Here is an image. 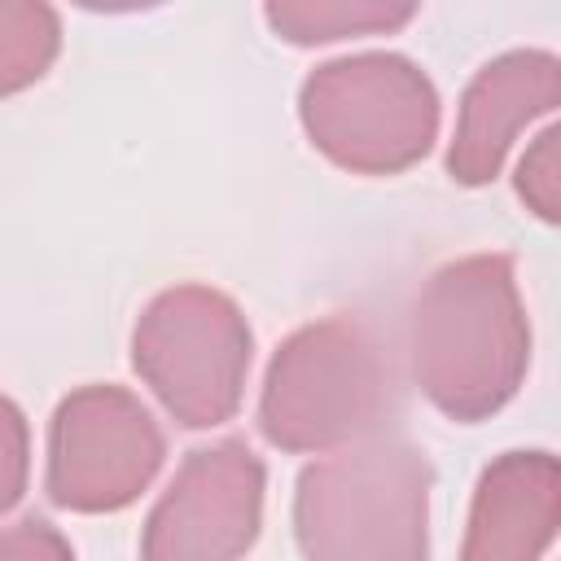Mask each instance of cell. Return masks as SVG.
Returning a JSON list of instances; mask_svg holds the SVG:
<instances>
[{
  "label": "cell",
  "instance_id": "5bb4252c",
  "mask_svg": "<svg viewBox=\"0 0 561 561\" xmlns=\"http://www.w3.org/2000/svg\"><path fill=\"white\" fill-rule=\"evenodd\" d=\"M0 561H75L66 535L44 517H22L0 530Z\"/></svg>",
  "mask_w": 561,
  "mask_h": 561
},
{
  "label": "cell",
  "instance_id": "7c38bea8",
  "mask_svg": "<svg viewBox=\"0 0 561 561\" xmlns=\"http://www.w3.org/2000/svg\"><path fill=\"white\" fill-rule=\"evenodd\" d=\"M557 127L539 131L526 158L517 162V197L526 210H535L543 224H557L561 215V162H557Z\"/></svg>",
  "mask_w": 561,
  "mask_h": 561
},
{
  "label": "cell",
  "instance_id": "277c9868",
  "mask_svg": "<svg viewBox=\"0 0 561 561\" xmlns=\"http://www.w3.org/2000/svg\"><path fill=\"white\" fill-rule=\"evenodd\" d=\"M307 140L355 175H399L438 136V92L399 53H355L316 66L298 92Z\"/></svg>",
  "mask_w": 561,
  "mask_h": 561
},
{
  "label": "cell",
  "instance_id": "30bf717a",
  "mask_svg": "<svg viewBox=\"0 0 561 561\" xmlns=\"http://www.w3.org/2000/svg\"><path fill=\"white\" fill-rule=\"evenodd\" d=\"M267 26L289 44H333L351 35H386L416 18V4L386 0H272L263 9Z\"/></svg>",
  "mask_w": 561,
  "mask_h": 561
},
{
  "label": "cell",
  "instance_id": "ba28073f",
  "mask_svg": "<svg viewBox=\"0 0 561 561\" xmlns=\"http://www.w3.org/2000/svg\"><path fill=\"white\" fill-rule=\"evenodd\" d=\"M561 101V61L543 48H517L486 61L456 114V131L447 145V175L456 184H491L517 140V131Z\"/></svg>",
  "mask_w": 561,
  "mask_h": 561
},
{
  "label": "cell",
  "instance_id": "8fae6325",
  "mask_svg": "<svg viewBox=\"0 0 561 561\" xmlns=\"http://www.w3.org/2000/svg\"><path fill=\"white\" fill-rule=\"evenodd\" d=\"M61 53V18L35 0H0V96L48 75Z\"/></svg>",
  "mask_w": 561,
  "mask_h": 561
},
{
  "label": "cell",
  "instance_id": "6da1fadb",
  "mask_svg": "<svg viewBox=\"0 0 561 561\" xmlns=\"http://www.w3.org/2000/svg\"><path fill=\"white\" fill-rule=\"evenodd\" d=\"M408 364L421 394L460 425L486 421L522 390L530 320L508 254H465L416 289Z\"/></svg>",
  "mask_w": 561,
  "mask_h": 561
},
{
  "label": "cell",
  "instance_id": "3957f363",
  "mask_svg": "<svg viewBox=\"0 0 561 561\" xmlns=\"http://www.w3.org/2000/svg\"><path fill=\"white\" fill-rule=\"evenodd\" d=\"M390 412V359L355 316L294 329L263 377L259 430L280 451H337Z\"/></svg>",
  "mask_w": 561,
  "mask_h": 561
},
{
  "label": "cell",
  "instance_id": "8992f818",
  "mask_svg": "<svg viewBox=\"0 0 561 561\" xmlns=\"http://www.w3.org/2000/svg\"><path fill=\"white\" fill-rule=\"evenodd\" d=\"M162 456L167 438L131 390L79 386L53 412L44 491L70 513H118L153 482Z\"/></svg>",
  "mask_w": 561,
  "mask_h": 561
},
{
  "label": "cell",
  "instance_id": "7a4b0ae2",
  "mask_svg": "<svg viewBox=\"0 0 561 561\" xmlns=\"http://www.w3.org/2000/svg\"><path fill=\"white\" fill-rule=\"evenodd\" d=\"M434 469L421 447L368 434L307 465L294 486L302 561H430Z\"/></svg>",
  "mask_w": 561,
  "mask_h": 561
},
{
  "label": "cell",
  "instance_id": "52a82bcc",
  "mask_svg": "<svg viewBox=\"0 0 561 561\" xmlns=\"http://www.w3.org/2000/svg\"><path fill=\"white\" fill-rule=\"evenodd\" d=\"M263 460L224 438L184 456L145 517L140 561H241L263 526Z\"/></svg>",
  "mask_w": 561,
  "mask_h": 561
},
{
  "label": "cell",
  "instance_id": "4fadbf2b",
  "mask_svg": "<svg viewBox=\"0 0 561 561\" xmlns=\"http://www.w3.org/2000/svg\"><path fill=\"white\" fill-rule=\"evenodd\" d=\"M31 478V430L13 399L0 394V513H9Z\"/></svg>",
  "mask_w": 561,
  "mask_h": 561
},
{
  "label": "cell",
  "instance_id": "5b68a950",
  "mask_svg": "<svg viewBox=\"0 0 561 561\" xmlns=\"http://www.w3.org/2000/svg\"><path fill=\"white\" fill-rule=\"evenodd\" d=\"M250 324L210 285L162 289L131 329V368L188 430L232 421L250 373Z\"/></svg>",
  "mask_w": 561,
  "mask_h": 561
},
{
  "label": "cell",
  "instance_id": "9c48e42d",
  "mask_svg": "<svg viewBox=\"0 0 561 561\" xmlns=\"http://www.w3.org/2000/svg\"><path fill=\"white\" fill-rule=\"evenodd\" d=\"M561 517V465L552 451H504L478 478L460 561H539Z\"/></svg>",
  "mask_w": 561,
  "mask_h": 561
}]
</instances>
